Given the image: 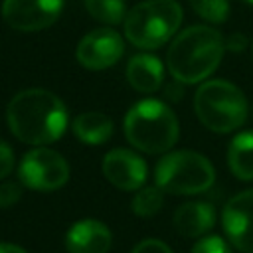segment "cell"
I'll use <instances>...</instances> for the list:
<instances>
[{"mask_svg": "<svg viewBox=\"0 0 253 253\" xmlns=\"http://www.w3.org/2000/svg\"><path fill=\"white\" fill-rule=\"evenodd\" d=\"M111 243L113 235L99 219H81L73 223L65 235L67 253H107Z\"/></svg>", "mask_w": 253, "mask_h": 253, "instance_id": "obj_12", "label": "cell"}, {"mask_svg": "<svg viewBox=\"0 0 253 253\" xmlns=\"http://www.w3.org/2000/svg\"><path fill=\"white\" fill-rule=\"evenodd\" d=\"M113 128H115V125H113L111 117H107L103 113H97V111L81 113L71 123L73 134L85 144H103V142H107L113 134Z\"/></svg>", "mask_w": 253, "mask_h": 253, "instance_id": "obj_15", "label": "cell"}, {"mask_svg": "<svg viewBox=\"0 0 253 253\" xmlns=\"http://www.w3.org/2000/svg\"><path fill=\"white\" fill-rule=\"evenodd\" d=\"M192 10L210 24H223L229 18V0H188Z\"/></svg>", "mask_w": 253, "mask_h": 253, "instance_id": "obj_19", "label": "cell"}, {"mask_svg": "<svg viewBox=\"0 0 253 253\" xmlns=\"http://www.w3.org/2000/svg\"><path fill=\"white\" fill-rule=\"evenodd\" d=\"M6 123L18 140L32 146H45L61 138L69 115L55 93L32 87L12 97L6 109Z\"/></svg>", "mask_w": 253, "mask_h": 253, "instance_id": "obj_1", "label": "cell"}, {"mask_svg": "<svg viewBox=\"0 0 253 253\" xmlns=\"http://www.w3.org/2000/svg\"><path fill=\"white\" fill-rule=\"evenodd\" d=\"M225 51L223 36L211 26H190L170 43L166 65L172 77L184 85L200 83L219 65Z\"/></svg>", "mask_w": 253, "mask_h": 253, "instance_id": "obj_2", "label": "cell"}, {"mask_svg": "<svg viewBox=\"0 0 253 253\" xmlns=\"http://www.w3.org/2000/svg\"><path fill=\"white\" fill-rule=\"evenodd\" d=\"M14 170V152L8 142L0 138V180H6Z\"/></svg>", "mask_w": 253, "mask_h": 253, "instance_id": "obj_22", "label": "cell"}, {"mask_svg": "<svg viewBox=\"0 0 253 253\" xmlns=\"http://www.w3.org/2000/svg\"><path fill=\"white\" fill-rule=\"evenodd\" d=\"M176 0H142L125 16V36L140 49H156L170 42L182 24Z\"/></svg>", "mask_w": 253, "mask_h": 253, "instance_id": "obj_4", "label": "cell"}, {"mask_svg": "<svg viewBox=\"0 0 253 253\" xmlns=\"http://www.w3.org/2000/svg\"><path fill=\"white\" fill-rule=\"evenodd\" d=\"M180 125L172 109L158 99H142L125 117L126 140L148 154H162L178 140Z\"/></svg>", "mask_w": 253, "mask_h": 253, "instance_id": "obj_3", "label": "cell"}, {"mask_svg": "<svg viewBox=\"0 0 253 253\" xmlns=\"http://www.w3.org/2000/svg\"><path fill=\"white\" fill-rule=\"evenodd\" d=\"M18 178L20 184L30 190L51 192L69 180V164L59 152L47 146H36L22 156Z\"/></svg>", "mask_w": 253, "mask_h": 253, "instance_id": "obj_7", "label": "cell"}, {"mask_svg": "<svg viewBox=\"0 0 253 253\" xmlns=\"http://www.w3.org/2000/svg\"><path fill=\"white\" fill-rule=\"evenodd\" d=\"M251 115H253V109H251Z\"/></svg>", "mask_w": 253, "mask_h": 253, "instance_id": "obj_29", "label": "cell"}, {"mask_svg": "<svg viewBox=\"0 0 253 253\" xmlns=\"http://www.w3.org/2000/svg\"><path fill=\"white\" fill-rule=\"evenodd\" d=\"M194 111L206 128L213 132H231L245 123L249 107L237 85L225 79H213L198 87Z\"/></svg>", "mask_w": 253, "mask_h": 253, "instance_id": "obj_5", "label": "cell"}, {"mask_svg": "<svg viewBox=\"0 0 253 253\" xmlns=\"http://www.w3.org/2000/svg\"><path fill=\"white\" fill-rule=\"evenodd\" d=\"M243 2H247V4H253V0H243Z\"/></svg>", "mask_w": 253, "mask_h": 253, "instance_id": "obj_27", "label": "cell"}, {"mask_svg": "<svg viewBox=\"0 0 253 253\" xmlns=\"http://www.w3.org/2000/svg\"><path fill=\"white\" fill-rule=\"evenodd\" d=\"M182 85L184 83H180V81H174V83H170V85H166V89H164V97L168 99V101H178L182 95H184V89H182Z\"/></svg>", "mask_w": 253, "mask_h": 253, "instance_id": "obj_25", "label": "cell"}, {"mask_svg": "<svg viewBox=\"0 0 253 253\" xmlns=\"http://www.w3.org/2000/svg\"><path fill=\"white\" fill-rule=\"evenodd\" d=\"M77 61L91 71L113 67L125 53V42L119 32L111 28H97L81 38L77 43Z\"/></svg>", "mask_w": 253, "mask_h": 253, "instance_id": "obj_9", "label": "cell"}, {"mask_svg": "<svg viewBox=\"0 0 253 253\" xmlns=\"http://www.w3.org/2000/svg\"><path fill=\"white\" fill-rule=\"evenodd\" d=\"M130 253H172V249L160 239H144Z\"/></svg>", "mask_w": 253, "mask_h": 253, "instance_id": "obj_23", "label": "cell"}, {"mask_svg": "<svg viewBox=\"0 0 253 253\" xmlns=\"http://www.w3.org/2000/svg\"><path fill=\"white\" fill-rule=\"evenodd\" d=\"M0 253H28V251H24L20 245H16V243H2L0 241Z\"/></svg>", "mask_w": 253, "mask_h": 253, "instance_id": "obj_26", "label": "cell"}, {"mask_svg": "<svg viewBox=\"0 0 253 253\" xmlns=\"http://www.w3.org/2000/svg\"><path fill=\"white\" fill-rule=\"evenodd\" d=\"M223 229L241 253H253V188L235 194L223 208Z\"/></svg>", "mask_w": 253, "mask_h": 253, "instance_id": "obj_10", "label": "cell"}, {"mask_svg": "<svg viewBox=\"0 0 253 253\" xmlns=\"http://www.w3.org/2000/svg\"><path fill=\"white\" fill-rule=\"evenodd\" d=\"M20 198H22V184L10 180L0 184V208H10Z\"/></svg>", "mask_w": 253, "mask_h": 253, "instance_id": "obj_21", "label": "cell"}, {"mask_svg": "<svg viewBox=\"0 0 253 253\" xmlns=\"http://www.w3.org/2000/svg\"><path fill=\"white\" fill-rule=\"evenodd\" d=\"M225 42V49H229V51H235V53H239V51H243L245 47H247V38L243 36V34H239V32H235V34H231L227 40H223Z\"/></svg>", "mask_w": 253, "mask_h": 253, "instance_id": "obj_24", "label": "cell"}, {"mask_svg": "<svg viewBox=\"0 0 253 253\" xmlns=\"http://www.w3.org/2000/svg\"><path fill=\"white\" fill-rule=\"evenodd\" d=\"M126 79L132 89L140 93H154L162 87L164 65L156 55L136 53L126 63Z\"/></svg>", "mask_w": 253, "mask_h": 253, "instance_id": "obj_13", "label": "cell"}, {"mask_svg": "<svg viewBox=\"0 0 253 253\" xmlns=\"http://www.w3.org/2000/svg\"><path fill=\"white\" fill-rule=\"evenodd\" d=\"M162 204H164L162 190L158 186H146L134 194L130 208L138 217H152L160 211Z\"/></svg>", "mask_w": 253, "mask_h": 253, "instance_id": "obj_18", "label": "cell"}, {"mask_svg": "<svg viewBox=\"0 0 253 253\" xmlns=\"http://www.w3.org/2000/svg\"><path fill=\"white\" fill-rule=\"evenodd\" d=\"M103 176L119 190L132 192L146 182V162L128 148H113L103 158Z\"/></svg>", "mask_w": 253, "mask_h": 253, "instance_id": "obj_11", "label": "cell"}, {"mask_svg": "<svg viewBox=\"0 0 253 253\" xmlns=\"http://www.w3.org/2000/svg\"><path fill=\"white\" fill-rule=\"evenodd\" d=\"M192 253H231V249H229V245H227L221 237L210 235V237L200 239V241L194 245Z\"/></svg>", "mask_w": 253, "mask_h": 253, "instance_id": "obj_20", "label": "cell"}, {"mask_svg": "<svg viewBox=\"0 0 253 253\" xmlns=\"http://www.w3.org/2000/svg\"><path fill=\"white\" fill-rule=\"evenodd\" d=\"M85 8L97 22L107 26L121 24L126 16L125 0H85Z\"/></svg>", "mask_w": 253, "mask_h": 253, "instance_id": "obj_17", "label": "cell"}, {"mask_svg": "<svg viewBox=\"0 0 253 253\" xmlns=\"http://www.w3.org/2000/svg\"><path fill=\"white\" fill-rule=\"evenodd\" d=\"M227 166L237 180H253V130L235 134L227 146Z\"/></svg>", "mask_w": 253, "mask_h": 253, "instance_id": "obj_16", "label": "cell"}, {"mask_svg": "<svg viewBox=\"0 0 253 253\" xmlns=\"http://www.w3.org/2000/svg\"><path fill=\"white\" fill-rule=\"evenodd\" d=\"M63 10V0H4V22L20 32H40L55 24Z\"/></svg>", "mask_w": 253, "mask_h": 253, "instance_id": "obj_8", "label": "cell"}, {"mask_svg": "<svg viewBox=\"0 0 253 253\" xmlns=\"http://www.w3.org/2000/svg\"><path fill=\"white\" fill-rule=\"evenodd\" d=\"M251 49H253V40H251Z\"/></svg>", "mask_w": 253, "mask_h": 253, "instance_id": "obj_28", "label": "cell"}, {"mask_svg": "<svg viewBox=\"0 0 253 253\" xmlns=\"http://www.w3.org/2000/svg\"><path fill=\"white\" fill-rule=\"evenodd\" d=\"M215 223V210L208 202L182 204L174 213V227L180 235L200 237L208 233Z\"/></svg>", "mask_w": 253, "mask_h": 253, "instance_id": "obj_14", "label": "cell"}, {"mask_svg": "<svg viewBox=\"0 0 253 253\" xmlns=\"http://www.w3.org/2000/svg\"><path fill=\"white\" fill-rule=\"evenodd\" d=\"M154 180L166 194L194 196L213 186L215 170L206 156L194 150H172L158 160Z\"/></svg>", "mask_w": 253, "mask_h": 253, "instance_id": "obj_6", "label": "cell"}]
</instances>
